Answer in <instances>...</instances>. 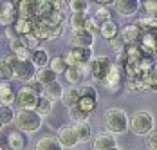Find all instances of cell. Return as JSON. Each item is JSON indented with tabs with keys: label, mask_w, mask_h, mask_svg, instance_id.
Masks as SVG:
<instances>
[{
	"label": "cell",
	"mask_w": 157,
	"mask_h": 150,
	"mask_svg": "<svg viewBox=\"0 0 157 150\" xmlns=\"http://www.w3.org/2000/svg\"><path fill=\"white\" fill-rule=\"evenodd\" d=\"M105 127L110 134H125L130 128V118L126 116V112L123 109L112 107L105 112Z\"/></svg>",
	"instance_id": "obj_1"
},
{
	"label": "cell",
	"mask_w": 157,
	"mask_h": 150,
	"mask_svg": "<svg viewBox=\"0 0 157 150\" xmlns=\"http://www.w3.org/2000/svg\"><path fill=\"white\" fill-rule=\"evenodd\" d=\"M42 123L44 118L36 110H18L15 116V125L22 134H34L36 130H40Z\"/></svg>",
	"instance_id": "obj_2"
},
{
	"label": "cell",
	"mask_w": 157,
	"mask_h": 150,
	"mask_svg": "<svg viewBox=\"0 0 157 150\" xmlns=\"http://www.w3.org/2000/svg\"><path fill=\"white\" fill-rule=\"evenodd\" d=\"M130 130L137 136H148L155 130V120L152 112L148 110H137L130 118Z\"/></svg>",
	"instance_id": "obj_3"
},
{
	"label": "cell",
	"mask_w": 157,
	"mask_h": 150,
	"mask_svg": "<svg viewBox=\"0 0 157 150\" xmlns=\"http://www.w3.org/2000/svg\"><path fill=\"white\" fill-rule=\"evenodd\" d=\"M6 60H7V63H9V65H11L13 74H15L16 80L29 81V80H33V78L36 76V73H38L36 65H34L31 60H20V58H16L15 54L6 56Z\"/></svg>",
	"instance_id": "obj_4"
},
{
	"label": "cell",
	"mask_w": 157,
	"mask_h": 150,
	"mask_svg": "<svg viewBox=\"0 0 157 150\" xmlns=\"http://www.w3.org/2000/svg\"><path fill=\"white\" fill-rule=\"evenodd\" d=\"M63 58L67 61V65L69 67H72V65H89L90 61L94 60V56H92V47H71L65 54H63Z\"/></svg>",
	"instance_id": "obj_5"
},
{
	"label": "cell",
	"mask_w": 157,
	"mask_h": 150,
	"mask_svg": "<svg viewBox=\"0 0 157 150\" xmlns=\"http://www.w3.org/2000/svg\"><path fill=\"white\" fill-rule=\"evenodd\" d=\"M112 67H114V61L110 60L109 56H98L90 61V76L103 83L107 80V76L110 74Z\"/></svg>",
	"instance_id": "obj_6"
},
{
	"label": "cell",
	"mask_w": 157,
	"mask_h": 150,
	"mask_svg": "<svg viewBox=\"0 0 157 150\" xmlns=\"http://www.w3.org/2000/svg\"><path fill=\"white\" fill-rule=\"evenodd\" d=\"M38 94L33 92L31 89L27 87H20L18 92H16V105H18V110H34L36 105H38Z\"/></svg>",
	"instance_id": "obj_7"
},
{
	"label": "cell",
	"mask_w": 157,
	"mask_h": 150,
	"mask_svg": "<svg viewBox=\"0 0 157 150\" xmlns=\"http://www.w3.org/2000/svg\"><path fill=\"white\" fill-rule=\"evenodd\" d=\"M58 139H60V143H62L65 148H74L76 145H79V137L76 134L74 125H65V127H62L60 132H58Z\"/></svg>",
	"instance_id": "obj_8"
},
{
	"label": "cell",
	"mask_w": 157,
	"mask_h": 150,
	"mask_svg": "<svg viewBox=\"0 0 157 150\" xmlns=\"http://www.w3.org/2000/svg\"><path fill=\"white\" fill-rule=\"evenodd\" d=\"M119 34L125 40L126 45H137V42H141L143 34H144V29H141L137 24H130V26H125L119 31Z\"/></svg>",
	"instance_id": "obj_9"
},
{
	"label": "cell",
	"mask_w": 157,
	"mask_h": 150,
	"mask_svg": "<svg viewBox=\"0 0 157 150\" xmlns=\"http://www.w3.org/2000/svg\"><path fill=\"white\" fill-rule=\"evenodd\" d=\"M71 44H72V47H92L94 45V34L87 29L72 31L71 33Z\"/></svg>",
	"instance_id": "obj_10"
},
{
	"label": "cell",
	"mask_w": 157,
	"mask_h": 150,
	"mask_svg": "<svg viewBox=\"0 0 157 150\" xmlns=\"http://www.w3.org/2000/svg\"><path fill=\"white\" fill-rule=\"evenodd\" d=\"M112 148H117V141H116V136L110 134V132L98 134L92 141V150H112Z\"/></svg>",
	"instance_id": "obj_11"
},
{
	"label": "cell",
	"mask_w": 157,
	"mask_h": 150,
	"mask_svg": "<svg viewBox=\"0 0 157 150\" xmlns=\"http://www.w3.org/2000/svg\"><path fill=\"white\" fill-rule=\"evenodd\" d=\"M141 4L137 0H116L114 2V9L117 11V15L121 16H132L139 11Z\"/></svg>",
	"instance_id": "obj_12"
},
{
	"label": "cell",
	"mask_w": 157,
	"mask_h": 150,
	"mask_svg": "<svg viewBox=\"0 0 157 150\" xmlns=\"http://www.w3.org/2000/svg\"><path fill=\"white\" fill-rule=\"evenodd\" d=\"M18 11V18H25V20H34L38 16V2L33 0H22L16 6Z\"/></svg>",
	"instance_id": "obj_13"
},
{
	"label": "cell",
	"mask_w": 157,
	"mask_h": 150,
	"mask_svg": "<svg viewBox=\"0 0 157 150\" xmlns=\"http://www.w3.org/2000/svg\"><path fill=\"white\" fill-rule=\"evenodd\" d=\"M18 20V11H16L15 4H2V13H0V26L11 27L15 26V22Z\"/></svg>",
	"instance_id": "obj_14"
},
{
	"label": "cell",
	"mask_w": 157,
	"mask_h": 150,
	"mask_svg": "<svg viewBox=\"0 0 157 150\" xmlns=\"http://www.w3.org/2000/svg\"><path fill=\"white\" fill-rule=\"evenodd\" d=\"M121 81H123V71H121V67L117 63H114V67H112L110 74L107 76V80L103 81V85L107 87V90H114L116 92L121 87Z\"/></svg>",
	"instance_id": "obj_15"
},
{
	"label": "cell",
	"mask_w": 157,
	"mask_h": 150,
	"mask_svg": "<svg viewBox=\"0 0 157 150\" xmlns=\"http://www.w3.org/2000/svg\"><path fill=\"white\" fill-rule=\"evenodd\" d=\"M34 150H65V147L60 143L58 137H54V136H44V137H40L36 141Z\"/></svg>",
	"instance_id": "obj_16"
},
{
	"label": "cell",
	"mask_w": 157,
	"mask_h": 150,
	"mask_svg": "<svg viewBox=\"0 0 157 150\" xmlns=\"http://www.w3.org/2000/svg\"><path fill=\"white\" fill-rule=\"evenodd\" d=\"M15 101H16V94L11 87V81H0V103L2 105H11Z\"/></svg>",
	"instance_id": "obj_17"
},
{
	"label": "cell",
	"mask_w": 157,
	"mask_h": 150,
	"mask_svg": "<svg viewBox=\"0 0 157 150\" xmlns=\"http://www.w3.org/2000/svg\"><path fill=\"white\" fill-rule=\"evenodd\" d=\"M51 60H52V58L49 56L47 49H44V47H40V49H36V51H33V54H31V61L36 65V69L49 67Z\"/></svg>",
	"instance_id": "obj_18"
},
{
	"label": "cell",
	"mask_w": 157,
	"mask_h": 150,
	"mask_svg": "<svg viewBox=\"0 0 157 150\" xmlns=\"http://www.w3.org/2000/svg\"><path fill=\"white\" fill-rule=\"evenodd\" d=\"M79 98H81V94H79V87H69V89L65 90V94H63L62 101H63V105L65 107L72 109V107H78Z\"/></svg>",
	"instance_id": "obj_19"
},
{
	"label": "cell",
	"mask_w": 157,
	"mask_h": 150,
	"mask_svg": "<svg viewBox=\"0 0 157 150\" xmlns=\"http://www.w3.org/2000/svg\"><path fill=\"white\" fill-rule=\"evenodd\" d=\"M56 73L51 69V67H44V69H38V73H36V80L44 85V87H47V85H51V83H54L56 81Z\"/></svg>",
	"instance_id": "obj_20"
},
{
	"label": "cell",
	"mask_w": 157,
	"mask_h": 150,
	"mask_svg": "<svg viewBox=\"0 0 157 150\" xmlns=\"http://www.w3.org/2000/svg\"><path fill=\"white\" fill-rule=\"evenodd\" d=\"M7 148L9 150H24L25 148V136L22 132H11L7 136Z\"/></svg>",
	"instance_id": "obj_21"
},
{
	"label": "cell",
	"mask_w": 157,
	"mask_h": 150,
	"mask_svg": "<svg viewBox=\"0 0 157 150\" xmlns=\"http://www.w3.org/2000/svg\"><path fill=\"white\" fill-rule=\"evenodd\" d=\"M74 128H76V134L79 137V143H89L92 139V125L89 121L74 125Z\"/></svg>",
	"instance_id": "obj_22"
},
{
	"label": "cell",
	"mask_w": 157,
	"mask_h": 150,
	"mask_svg": "<svg viewBox=\"0 0 157 150\" xmlns=\"http://www.w3.org/2000/svg\"><path fill=\"white\" fill-rule=\"evenodd\" d=\"M98 107V96H81L79 98V103H78V109H81L85 114H92Z\"/></svg>",
	"instance_id": "obj_23"
},
{
	"label": "cell",
	"mask_w": 157,
	"mask_h": 150,
	"mask_svg": "<svg viewBox=\"0 0 157 150\" xmlns=\"http://www.w3.org/2000/svg\"><path fill=\"white\" fill-rule=\"evenodd\" d=\"M89 15H83V13H72L69 24H71V29L72 31H81L87 29V24H89Z\"/></svg>",
	"instance_id": "obj_24"
},
{
	"label": "cell",
	"mask_w": 157,
	"mask_h": 150,
	"mask_svg": "<svg viewBox=\"0 0 157 150\" xmlns=\"http://www.w3.org/2000/svg\"><path fill=\"white\" fill-rule=\"evenodd\" d=\"M44 94H45V96H49V98H51V100L54 101V100H62L63 94H65V89H63L62 83H60V81L56 80L54 83H51V85H47V87H45Z\"/></svg>",
	"instance_id": "obj_25"
},
{
	"label": "cell",
	"mask_w": 157,
	"mask_h": 150,
	"mask_svg": "<svg viewBox=\"0 0 157 150\" xmlns=\"http://www.w3.org/2000/svg\"><path fill=\"white\" fill-rule=\"evenodd\" d=\"M42 118L44 116H49L51 112H52V100L49 98V96H45V94H42L40 98H38V105H36V109H34Z\"/></svg>",
	"instance_id": "obj_26"
},
{
	"label": "cell",
	"mask_w": 157,
	"mask_h": 150,
	"mask_svg": "<svg viewBox=\"0 0 157 150\" xmlns=\"http://www.w3.org/2000/svg\"><path fill=\"white\" fill-rule=\"evenodd\" d=\"M119 31H121V29H117V24H116L114 20H109V22L101 24V33H99V34L110 42L112 38H116V36L119 34Z\"/></svg>",
	"instance_id": "obj_27"
},
{
	"label": "cell",
	"mask_w": 157,
	"mask_h": 150,
	"mask_svg": "<svg viewBox=\"0 0 157 150\" xmlns=\"http://www.w3.org/2000/svg\"><path fill=\"white\" fill-rule=\"evenodd\" d=\"M16 31L20 33V36L24 34H33L34 33V20H25V18H18L15 22Z\"/></svg>",
	"instance_id": "obj_28"
},
{
	"label": "cell",
	"mask_w": 157,
	"mask_h": 150,
	"mask_svg": "<svg viewBox=\"0 0 157 150\" xmlns=\"http://www.w3.org/2000/svg\"><path fill=\"white\" fill-rule=\"evenodd\" d=\"M15 116H16V112L13 110L11 105H2L0 107V121H2L4 125L15 123Z\"/></svg>",
	"instance_id": "obj_29"
},
{
	"label": "cell",
	"mask_w": 157,
	"mask_h": 150,
	"mask_svg": "<svg viewBox=\"0 0 157 150\" xmlns=\"http://www.w3.org/2000/svg\"><path fill=\"white\" fill-rule=\"evenodd\" d=\"M81 78H83V74H81V69H79L78 65L69 67V69H67V73H65V80H67L71 85L79 83V81H81Z\"/></svg>",
	"instance_id": "obj_30"
},
{
	"label": "cell",
	"mask_w": 157,
	"mask_h": 150,
	"mask_svg": "<svg viewBox=\"0 0 157 150\" xmlns=\"http://www.w3.org/2000/svg\"><path fill=\"white\" fill-rule=\"evenodd\" d=\"M49 67H51L56 74H65L67 69H69V65H67V61H65L63 56H56V58H52L51 63H49Z\"/></svg>",
	"instance_id": "obj_31"
},
{
	"label": "cell",
	"mask_w": 157,
	"mask_h": 150,
	"mask_svg": "<svg viewBox=\"0 0 157 150\" xmlns=\"http://www.w3.org/2000/svg\"><path fill=\"white\" fill-rule=\"evenodd\" d=\"M13 78H15V74H13V69L7 63V60L6 58L0 60V81H11Z\"/></svg>",
	"instance_id": "obj_32"
},
{
	"label": "cell",
	"mask_w": 157,
	"mask_h": 150,
	"mask_svg": "<svg viewBox=\"0 0 157 150\" xmlns=\"http://www.w3.org/2000/svg\"><path fill=\"white\" fill-rule=\"evenodd\" d=\"M67 6H69V9H71L72 13H83V15H87L90 4H89L87 0H71Z\"/></svg>",
	"instance_id": "obj_33"
},
{
	"label": "cell",
	"mask_w": 157,
	"mask_h": 150,
	"mask_svg": "<svg viewBox=\"0 0 157 150\" xmlns=\"http://www.w3.org/2000/svg\"><path fill=\"white\" fill-rule=\"evenodd\" d=\"M69 116H71V120L74 121V125L89 121V114H85V112H83L81 109H78V107H72V109H69Z\"/></svg>",
	"instance_id": "obj_34"
},
{
	"label": "cell",
	"mask_w": 157,
	"mask_h": 150,
	"mask_svg": "<svg viewBox=\"0 0 157 150\" xmlns=\"http://www.w3.org/2000/svg\"><path fill=\"white\" fill-rule=\"evenodd\" d=\"M20 42L25 45L29 51H36V49H40V40H38L34 34H24V36H20Z\"/></svg>",
	"instance_id": "obj_35"
},
{
	"label": "cell",
	"mask_w": 157,
	"mask_h": 150,
	"mask_svg": "<svg viewBox=\"0 0 157 150\" xmlns=\"http://www.w3.org/2000/svg\"><path fill=\"white\" fill-rule=\"evenodd\" d=\"M94 18L99 22V24H105V22L112 20V18H110V9L107 7V6L98 7V9H96V13H94Z\"/></svg>",
	"instance_id": "obj_36"
},
{
	"label": "cell",
	"mask_w": 157,
	"mask_h": 150,
	"mask_svg": "<svg viewBox=\"0 0 157 150\" xmlns=\"http://www.w3.org/2000/svg\"><path fill=\"white\" fill-rule=\"evenodd\" d=\"M24 87H27V89H31L33 92H36L38 96H42L44 94V90H45V87L36 80V78H33V80H29V81H25V85Z\"/></svg>",
	"instance_id": "obj_37"
},
{
	"label": "cell",
	"mask_w": 157,
	"mask_h": 150,
	"mask_svg": "<svg viewBox=\"0 0 157 150\" xmlns=\"http://www.w3.org/2000/svg\"><path fill=\"white\" fill-rule=\"evenodd\" d=\"M110 47H114L116 51H119V53H123L126 49V44H125V40L121 38V34H117L116 38H112L110 40Z\"/></svg>",
	"instance_id": "obj_38"
},
{
	"label": "cell",
	"mask_w": 157,
	"mask_h": 150,
	"mask_svg": "<svg viewBox=\"0 0 157 150\" xmlns=\"http://www.w3.org/2000/svg\"><path fill=\"white\" fill-rule=\"evenodd\" d=\"M87 31H90V33H92V34H98V33H101V24H99V22H98V20H96L94 16H90V18H89V24H87Z\"/></svg>",
	"instance_id": "obj_39"
},
{
	"label": "cell",
	"mask_w": 157,
	"mask_h": 150,
	"mask_svg": "<svg viewBox=\"0 0 157 150\" xmlns=\"http://www.w3.org/2000/svg\"><path fill=\"white\" fill-rule=\"evenodd\" d=\"M4 33H6V36H7L9 44H11V42H16V40H20V33L16 31L15 26H11V27H6V29H4Z\"/></svg>",
	"instance_id": "obj_40"
},
{
	"label": "cell",
	"mask_w": 157,
	"mask_h": 150,
	"mask_svg": "<svg viewBox=\"0 0 157 150\" xmlns=\"http://www.w3.org/2000/svg\"><path fill=\"white\" fill-rule=\"evenodd\" d=\"M141 6L148 16H157V2H144Z\"/></svg>",
	"instance_id": "obj_41"
},
{
	"label": "cell",
	"mask_w": 157,
	"mask_h": 150,
	"mask_svg": "<svg viewBox=\"0 0 157 150\" xmlns=\"http://www.w3.org/2000/svg\"><path fill=\"white\" fill-rule=\"evenodd\" d=\"M146 147H148V150H157V130H154L152 134L148 136V139H146Z\"/></svg>",
	"instance_id": "obj_42"
},
{
	"label": "cell",
	"mask_w": 157,
	"mask_h": 150,
	"mask_svg": "<svg viewBox=\"0 0 157 150\" xmlns=\"http://www.w3.org/2000/svg\"><path fill=\"white\" fill-rule=\"evenodd\" d=\"M79 94L81 96H98V90L90 85H83V87H79Z\"/></svg>",
	"instance_id": "obj_43"
},
{
	"label": "cell",
	"mask_w": 157,
	"mask_h": 150,
	"mask_svg": "<svg viewBox=\"0 0 157 150\" xmlns=\"http://www.w3.org/2000/svg\"><path fill=\"white\" fill-rule=\"evenodd\" d=\"M62 26H51V31H49V40H54L62 34Z\"/></svg>",
	"instance_id": "obj_44"
},
{
	"label": "cell",
	"mask_w": 157,
	"mask_h": 150,
	"mask_svg": "<svg viewBox=\"0 0 157 150\" xmlns=\"http://www.w3.org/2000/svg\"><path fill=\"white\" fill-rule=\"evenodd\" d=\"M4 127H6V125H4V123H2V121H0V130H2V128H4Z\"/></svg>",
	"instance_id": "obj_45"
},
{
	"label": "cell",
	"mask_w": 157,
	"mask_h": 150,
	"mask_svg": "<svg viewBox=\"0 0 157 150\" xmlns=\"http://www.w3.org/2000/svg\"><path fill=\"white\" fill-rule=\"evenodd\" d=\"M112 150H121V148H119V147H117V148H112Z\"/></svg>",
	"instance_id": "obj_46"
},
{
	"label": "cell",
	"mask_w": 157,
	"mask_h": 150,
	"mask_svg": "<svg viewBox=\"0 0 157 150\" xmlns=\"http://www.w3.org/2000/svg\"><path fill=\"white\" fill-rule=\"evenodd\" d=\"M0 13H2V6H0Z\"/></svg>",
	"instance_id": "obj_47"
},
{
	"label": "cell",
	"mask_w": 157,
	"mask_h": 150,
	"mask_svg": "<svg viewBox=\"0 0 157 150\" xmlns=\"http://www.w3.org/2000/svg\"><path fill=\"white\" fill-rule=\"evenodd\" d=\"M0 150H6V148H2V147H0Z\"/></svg>",
	"instance_id": "obj_48"
},
{
	"label": "cell",
	"mask_w": 157,
	"mask_h": 150,
	"mask_svg": "<svg viewBox=\"0 0 157 150\" xmlns=\"http://www.w3.org/2000/svg\"><path fill=\"white\" fill-rule=\"evenodd\" d=\"M0 107H2V103H0Z\"/></svg>",
	"instance_id": "obj_49"
}]
</instances>
